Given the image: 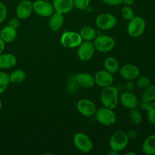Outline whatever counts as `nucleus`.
<instances>
[{
    "instance_id": "4c0bfd02",
    "label": "nucleus",
    "mask_w": 155,
    "mask_h": 155,
    "mask_svg": "<svg viewBox=\"0 0 155 155\" xmlns=\"http://www.w3.org/2000/svg\"><path fill=\"white\" fill-rule=\"evenodd\" d=\"M2 102H1V101L0 99V111L2 109Z\"/></svg>"
},
{
    "instance_id": "2f4dec72",
    "label": "nucleus",
    "mask_w": 155,
    "mask_h": 155,
    "mask_svg": "<svg viewBox=\"0 0 155 155\" xmlns=\"http://www.w3.org/2000/svg\"><path fill=\"white\" fill-rule=\"evenodd\" d=\"M7 16V9L5 5L0 1V24L3 22Z\"/></svg>"
},
{
    "instance_id": "ddd939ff",
    "label": "nucleus",
    "mask_w": 155,
    "mask_h": 155,
    "mask_svg": "<svg viewBox=\"0 0 155 155\" xmlns=\"http://www.w3.org/2000/svg\"><path fill=\"white\" fill-rule=\"evenodd\" d=\"M94 78L95 84L102 88L111 85L114 81L113 74L109 73L105 70H99L96 72Z\"/></svg>"
},
{
    "instance_id": "e433bc0d",
    "label": "nucleus",
    "mask_w": 155,
    "mask_h": 155,
    "mask_svg": "<svg viewBox=\"0 0 155 155\" xmlns=\"http://www.w3.org/2000/svg\"><path fill=\"white\" fill-rule=\"evenodd\" d=\"M125 155H134L135 153L133 152H127L126 153H125Z\"/></svg>"
},
{
    "instance_id": "cd10ccee",
    "label": "nucleus",
    "mask_w": 155,
    "mask_h": 155,
    "mask_svg": "<svg viewBox=\"0 0 155 155\" xmlns=\"http://www.w3.org/2000/svg\"><path fill=\"white\" fill-rule=\"evenodd\" d=\"M10 82V76L5 72L0 71V94L6 90Z\"/></svg>"
},
{
    "instance_id": "4468645a",
    "label": "nucleus",
    "mask_w": 155,
    "mask_h": 155,
    "mask_svg": "<svg viewBox=\"0 0 155 155\" xmlns=\"http://www.w3.org/2000/svg\"><path fill=\"white\" fill-rule=\"evenodd\" d=\"M121 77L127 80H134L137 79L140 74L139 68L133 64L124 65L119 70Z\"/></svg>"
},
{
    "instance_id": "f704fd0d",
    "label": "nucleus",
    "mask_w": 155,
    "mask_h": 155,
    "mask_svg": "<svg viewBox=\"0 0 155 155\" xmlns=\"http://www.w3.org/2000/svg\"><path fill=\"white\" fill-rule=\"evenodd\" d=\"M134 0H123L122 4H124L125 6H131L134 4Z\"/></svg>"
},
{
    "instance_id": "6ab92c4d",
    "label": "nucleus",
    "mask_w": 155,
    "mask_h": 155,
    "mask_svg": "<svg viewBox=\"0 0 155 155\" xmlns=\"http://www.w3.org/2000/svg\"><path fill=\"white\" fill-rule=\"evenodd\" d=\"M142 150L147 155L155 154V134L148 136L143 142Z\"/></svg>"
},
{
    "instance_id": "a211bd4d",
    "label": "nucleus",
    "mask_w": 155,
    "mask_h": 155,
    "mask_svg": "<svg viewBox=\"0 0 155 155\" xmlns=\"http://www.w3.org/2000/svg\"><path fill=\"white\" fill-rule=\"evenodd\" d=\"M76 78L78 84L85 88H91L95 84L94 76L88 73H80L77 74Z\"/></svg>"
},
{
    "instance_id": "1a4fd4ad",
    "label": "nucleus",
    "mask_w": 155,
    "mask_h": 155,
    "mask_svg": "<svg viewBox=\"0 0 155 155\" xmlns=\"http://www.w3.org/2000/svg\"><path fill=\"white\" fill-rule=\"evenodd\" d=\"M33 9L36 15L42 17H50L54 12L52 3L45 0H36L33 2Z\"/></svg>"
},
{
    "instance_id": "a878e982",
    "label": "nucleus",
    "mask_w": 155,
    "mask_h": 155,
    "mask_svg": "<svg viewBox=\"0 0 155 155\" xmlns=\"http://www.w3.org/2000/svg\"><path fill=\"white\" fill-rule=\"evenodd\" d=\"M25 78V73L22 70H16L10 75V82L13 84H19Z\"/></svg>"
},
{
    "instance_id": "7c9ffc66",
    "label": "nucleus",
    "mask_w": 155,
    "mask_h": 155,
    "mask_svg": "<svg viewBox=\"0 0 155 155\" xmlns=\"http://www.w3.org/2000/svg\"><path fill=\"white\" fill-rule=\"evenodd\" d=\"M91 0H73L74 7L79 10H85L89 6Z\"/></svg>"
},
{
    "instance_id": "aec40b11",
    "label": "nucleus",
    "mask_w": 155,
    "mask_h": 155,
    "mask_svg": "<svg viewBox=\"0 0 155 155\" xmlns=\"http://www.w3.org/2000/svg\"><path fill=\"white\" fill-rule=\"evenodd\" d=\"M16 58L10 53L0 54V68L8 69L14 67L16 64Z\"/></svg>"
},
{
    "instance_id": "412c9836",
    "label": "nucleus",
    "mask_w": 155,
    "mask_h": 155,
    "mask_svg": "<svg viewBox=\"0 0 155 155\" xmlns=\"http://www.w3.org/2000/svg\"><path fill=\"white\" fill-rule=\"evenodd\" d=\"M17 36L16 30L10 27L8 25L4 27L0 31V38L4 42L13 41Z\"/></svg>"
},
{
    "instance_id": "20e7f679",
    "label": "nucleus",
    "mask_w": 155,
    "mask_h": 155,
    "mask_svg": "<svg viewBox=\"0 0 155 155\" xmlns=\"http://www.w3.org/2000/svg\"><path fill=\"white\" fill-rule=\"evenodd\" d=\"M95 50L101 53H107L112 50L115 45L114 39L109 35L96 36L93 40Z\"/></svg>"
},
{
    "instance_id": "423d86ee",
    "label": "nucleus",
    "mask_w": 155,
    "mask_h": 155,
    "mask_svg": "<svg viewBox=\"0 0 155 155\" xmlns=\"http://www.w3.org/2000/svg\"><path fill=\"white\" fill-rule=\"evenodd\" d=\"M75 147L81 153H88L93 148V143L90 138L85 133H77L73 138Z\"/></svg>"
},
{
    "instance_id": "473e14b6",
    "label": "nucleus",
    "mask_w": 155,
    "mask_h": 155,
    "mask_svg": "<svg viewBox=\"0 0 155 155\" xmlns=\"http://www.w3.org/2000/svg\"><path fill=\"white\" fill-rule=\"evenodd\" d=\"M8 25L10 26V27L16 30L20 25V19L18 17L12 18L8 21Z\"/></svg>"
},
{
    "instance_id": "bb28decb",
    "label": "nucleus",
    "mask_w": 155,
    "mask_h": 155,
    "mask_svg": "<svg viewBox=\"0 0 155 155\" xmlns=\"http://www.w3.org/2000/svg\"><path fill=\"white\" fill-rule=\"evenodd\" d=\"M129 117L132 123L136 125H139L142 120V116L140 111L136 108L130 110L129 113Z\"/></svg>"
},
{
    "instance_id": "2eb2a0df",
    "label": "nucleus",
    "mask_w": 155,
    "mask_h": 155,
    "mask_svg": "<svg viewBox=\"0 0 155 155\" xmlns=\"http://www.w3.org/2000/svg\"><path fill=\"white\" fill-rule=\"evenodd\" d=\"M119 101L123 107L129 110L136 108L138 105V99L137 96L131 92H124L120 95Z\"/></svg>"
},
{
    "instance_id": "39448f33",
    "label": "nucleus",
    "mask_w": 155,
    "mask_h": 155,
    "mask_svg": "<svg viewBox=\"0 0 155 155\" xmlns=\"http://www.w3.org/2000/svg\"><path fill=\"white\" fill-rule=\"evenodd\" d=\"M94 114L97 121L104 126L111 125L116 120V116L113 109L105 107L96 110Z\"/></svg>"
},
{
    "instance_id": "9b49d317",
    "label": "nucleus",
    "mask_w": 155,
    "mask_h": 155,
    "mask_svg": "<svg viewBox=\"0 0 155 155\" xmlns=\"http://www.w3.org/2000/svg\"><path fill=\"white\" fill-rule=\"evenodd\" d=\"M76 108L81 114L86 117L94 115L96 111V108L93 102L86 98L79 99L77 102Z\"/></svg>"
},
{
    "instance_id": "7ed1b4c3",
    "label": "nucleus",
    "mask_w": 155,
    "mask_h": 155,
    "mask_svg": "<svg viewBox=\"0 0 155 155\" xmlns=\"http://www.w3.org/2000/svg\"><path fill=\"white\" fill-rule=\"evenodd\" d=\"M145 27V20L142 17L136 16L129 21L127 27V31L130 36L138 38L143 33Z\"/></svg>"
},
{
    "instance_id": "0eeeda50",
    "label": "nucleus",
    "mask_w": 155,
    "mask_h": 155,
    "mask_svg": "<svg viewBox=\"0 0 155 155\" xmlns=\"http://www.w3.org/2000/svg\"><path fill=\"white\" fill-rule=\"evenodd\" d=\"M95 24L98 28L103 30H108L116 26L117 24V19L113 14L102 13L96 17Z\"/></svg>"
},
{
    "instance_id": "72a5a7b5",
    "label": "nucleus",
    "mask_w": 155,
    "mask_h": 155,
    "mask_svg": "<svg viewBox=\"0 0 155 155\" xmlns=\"http://www.w3.org/2000/svg\"><path fill=\"white\" fill-rule=\"evenodd\" d=\"M123 0H102V1L109 5H119L122 4Z\"/></svg>"
},
{
    "instance_id": "f257e3e1",
    "label": "nucleus",
    "mask_w": 155,
    "mask_h": 155,
    "mask_svg": "<svg viewBox=\"0 0 155 155\" xmlns=\"http://www.w3.org/2000/svg\"><path fill=\"white\" fill-rule=\"evenodd\" d=\"M100 99L104 107L113 109L119 102L118 90L112 85L104 87L101 91Z\"/></svg>"
},
{
    "instance_id": "c9c22d12",
    "label": "nucleus",
    "mask_w": 155,
    "mask_h": 155,
    "mask_svg": "<svg viewBox=\"0 0 155 155\" xmlns=\"http://www.w3.org/2000/svg\"><path fill=\"white\" fill-rule=\"evenodd\" d=\"M5 42L2 40V39L0 38V54L2 53L4 48H5Z\"/></svg>"
},
{
    "instance_id": "58836bf2",
    "label": "nucleus",
    "mask_w": 155,
    "mask_h": 155,
    "mask_svg": "<svg viewBox=\"0 0 155 155\" xmlns=\"http://www.w3.org/2000/svg\"><path fill=\"white\" fill-rule=\"evenodd\" d=\"M45 1H52V0H45Z\"/></svg>"
},
{
    "instance_id": "f8f14e48",
    "label": "nucleus",
    "mask_w": 155,
    "mask_h": 155,
    "mask_svg": "<svg viewBox=\"0 0 155 155\" xmlns=\"http://www.w3.org/2000/svg\"><path fill=\"white\" fill-rule=\"evenodd\" d=\"M33 12V2L30 0H22L16 7V17L19 19H26L30 17Z\"/></svg>"
},
{
    "instance_id": "c85d7f7f",
    "label": "nucleus",
    "mask_w": 155,
    "mask_h": 155,
    "mask_svg": "<svg viewBox=\"0 0 155 155\" xmlns=\"http://www.w3.org/2000/svg\"><path fill=\"white\" fill-rule=\"evenodd\" d=\"M122 17L127 21H130L133 19L134 16V13L133 10L130 6L124 7L120 11Z\"/></svg>"
},
{
    "instance_id": "9d476101",
    "label": "nucleus",
    "mask_w": 155,
    "mask_h": 155,
    "mask_svg": "<svg viewBox=\"0 0 155 155\" xmlns=\"http://www.w3.org/2000/svg\"><path fill=\"white\" fill-rule=\"evenodd\" d=\"M95 48L91 41H85L78 47L77 54L82 61H87L92 58L94 54Z\"/></svg>"
},
{
    "instance_id": "dca6fc26",
    "label": "nucleus",
    "mask_w": 155,
    "mask_h": 155,
    "mask_svg": "<svg viewBox=\"0 0 155 155\" xmlns=\"http://www.w3.org/2000/svg\"><path fill=\"white\" fill-rule=\"evenodd\" d=\"M54 12L63 15L70 12L74 7L73 0H52Z\"/></svg>"
},
{
    "instance_id": "5701e85b",
    "label": "nucleus",
    "mask_w": 155,
    "mask_h": 155,
    "mask_svg": "<svg viewBox=\"0 0 155 155\" xmlns=\"http://www.w3.org/2000/svg\"><path fill=\"white\" fill-rule=\"evenodd\" d=\"M155 100V85H150L144 89L141 96L142 103H150Z\"/></svg>"
},
{
    "instance_id": "b1692460",
    "label": "nucleus",
    "mask_w": 155,
    "mask_h": 155,
    "mask_svg": "<svg viewBox=\"0 0 155 155\" xmlns=\"http://www.w3.org/2000/svg\"><path fill=\"white\" fill-rule=\"evenodd\" d=\"M82 39L84 41H91L96 36V31L94 28L91 26L86 25L82 27L79 32Z\"/></svg>"
},
{
    "instance_id": "f3484780",
    "label": "nucleus",
    "mask_w": 155,
    "mask_h": 155,
    "mask_svg": "<svg viewBox=\"0 0 155 155\" xmlns=\"http://www.w3.org/2000/svg\"><path fill=\"white\" fill-rule=\"evenodd\" d=\"M48 21V26L52 31H59L63 25L64 17V15L54 12L50 17Z\"/></svg>"
},
{
    "instance_id": "c756f323",
    "label": "nucleus",
    "mask_w": 155,
    "mask_h": 155,
    "mask_svg": "<svg viewBox=\"0 0 155 155\" xmlns=\"http://www.w3.org/2000/svg\"><path fill=\"white\" fill-rule=\"evenodd\" d=\"M150 85V79L147 76H139L137 78L136 85L139 88L145 89Z\"/></svg>"
},
{
    "instance_id": "f03ea898",
    "label": "nucleus",
    "mask_w": 155,
    "mask_h": 155,
    "mask_svg": "<svg viewBox=\"0 0 155 155\" xmlns=\"http://www.w3.org/2000/svg\"><path fill=\"white\" fill-rule=\"evenodd\" d=\"M128 134L123 131H117L114 133L109 140V145L111 150L119 152L124 150L128 143Z\"/></svg>"
},
{
    "instance_id": "393cba45",
    "label": "nucleus",
    "mask_w": 155,
    "mask_h": 155,
    "mask_svg": "<svg viewBox=\"0 0 155 155\" xmlns=\"http://www.w3.org/2000/svg\"><path fill=\"white\" fill-rule=\"evenodd\" d=\"M142 108L147 111L148 119L149 121L153 125H155V102H151L150 103H142Z\"/></svg>"
},
{
    "instance_id": "6e6552de",
    "label": "nucleus",
    "mask_w": 155,
    "mask_h": 155,
    "mask_svg": "<svg viewBox=\"0 0 155 155\" xmlns=\"http://www.w3.org/2000/svg\"><path fill=\"white\" fill-rule=\"evenodd\" d=\"M82 41L79 33L76 31H65L61 37V43L65 48L78 47Z\"/></svg>"
},
{
    "instance_id": "4be33fe9",
    "label": "nucleus",
    "mask_w": 155,
    "mask_h": 155,
    "mask_svg": "<svg viewBox=\"0 0 155 155\" xmlns=\"http://www.w3.org/2000/svg\"><path fill=\"white\" fill-rule=\"evenodd\" d=\"M104 65L105 70L111 74L117 72L119 68V64L117 59L114 57H108L104 61Z\"/></svg>"
}]
</instances>
